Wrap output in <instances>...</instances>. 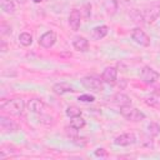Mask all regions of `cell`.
<instances>
[{"label":"cell","mask_w":160,"mask_h":160,"mask_svg":"<svg viewBox=\"0 0 160 160\" xmlns=\"http://www.w3.org/2000/svg\"><path fill=\"white\" fill-rule=\"evenodd\" d=\"M0 108H1V110L6 111L10 115L19 116L22 114V111L25 109V102L21 98H14L10 100H2Z\"/></svg>","instance_id":"obj_1"},{"label":"cell","mask_w":160,"mask_h":160,"mask_svg":"<svg viewBox=\"0 0 160 160\" xmlns=\"http://www.w3.org/2000/svg\"><path fill=\"white\" fill-rule=\"evenodd\" d=\"M120 114H121L125 119H128V120H130V121H141V120L145 119V114H144L142 111H140L139 109L131 106L130 104H129V105H122V106H120Z\"/></svg>","instance_id":"obj_2"},{"label":"cell","mask_w":160,"mask_h":160,"mask_svg":"<svg viewBox=\"0 0 160 160\" xmlns=\"http://www.w3.org/2000/svg\"><path fill=\"white\" fill-rule=\"evenodd\" d=\"M159 78H160V74L150 66H144L140 71V79L145 84H154L155 81L159 80Z\"/></svg>","instance_id":"obj_3"},{"label":"cell","mask_w":160,"mask_h":160,"mask_svg":"<svg viewBox=\"0 0 160 160\" xmlns=\"http://www.w3.org/2000/svg\"><path fill=\"white\" fill-rule=\"evenodd\" d=\"M81 85L85 89L92 90V91H101L102 90V80H100L96 76H85L81 79Z\"/></svg>","instance_id":"obj_4"},{"label":"cell","mask_w":160,"mask_h":160,"mask_svg":"<svg viewBox=\"0 0 160 160\" xmlns=\"http://www.w3.org/2000/svg\"><path fill=\"white\" fill-rule=\"evenodd\" d=\"M131 39L141 45V46H149L150 45V38L146 35V32L144 30H141L140 28H135L132 31H131Z\"/></svg>","instance_id":"obj_5"},{"label":"cell","mask_w":160,"mask_h":160,"mask_svg":"<svg viewBox=\"0 0 160 160\" xmlns=\"http://www.w3.org/2000/svg\"><path fill=\"white\" fill-rule=\"evenodd\" d=\"M159 14H160V8L158 5H152L148 9H145L144 11H141V18L145 22L150 24V22H152L158 19Z\"/></svg>","instance_id":"obj_6"},{"label":"cell","mask_w":160,"mask_h":160,"mask_svg":"<svg viewBox=\"0 0 160 160\" xmlns=\"http://www.w3.org/2000/svg\"><path fill=\"white\" fill-rule=\"evenodd\" d=\"M101 80L109 85H114L118 80V70L114 66L106 68L101 74Z\"/></svg>","instance_id":"obj_7"},{"label":"cell","mask_w":160,"mask_h":160,"mask_svg":"<svg viewBox=\"0 0 160 160\" xmlns=\"http://www.w3.org/2000/svg\"><path fill=\"white\" fill-rule=\"evenodd\" d=\"M0 128L4 132H15L19 130V125L6 116H0Z\"/></svg>","instance_id":"obj_8"},{"label":"cell","mask_w":160,"mask_h":160,"mask_svg":"<svg viewBox=\"0 0 160 160\" xmlns=\"http://www.w3.org/2000/svg\"><path fill=\"white\" fill-rule=\"evenodd\" d=\"M56 42V34L54 31H46L45 34H42L39 39V44L45 48V49H49L51 48L54 44Z\"/></svg>","instance_id":"obj_9"},{"label":"cell","mask_w":160,"mask_h":160,"mask_svg":"<svg viewBox=\"0 0 160 160\" xmlns=\"http://www.w3.org/2000/svg\"><path fill=\"white\" fill-rule=\"evenodd\" d=\"M80 22H81V12H80V10L72 9L70 15H69V25H70V28L74 31H76L80 28Z\"/></svg>","instance_id":"obj_10"},{"label":"cell","mask_w":160,"mask_h":160,"mask_svg":"<svg viewBox=\"0 0 160 160\" xmlns=\"http://www.w3.org/2000/svg\"><path fill=\"white\" fill-rule=\"evenodd\" d=\"M134 142H135V136H134V134H129V132L121 134L114 139V144L119 145V146H129Z\"/></svg>","instance_id":"obj_11"},{"label":"cell","mask_w":160,"mask_h":160,"mask_svg":"<svg viewBox=\"0 0 160 160\" xmlns=\"http://www.w3.org/2000/svg\"><path fill=\"white\" fill-rule=\"evenodd\" d=\"M28 109H29L31 112L40 114V112L44 111L45 104H44V101L40 100V99H30L29 102H28Z\"/></svg>","instance_id":"obj_12"},{"label":"cell","mask_w":160,"mask_h":160,"mask_svg":"<svg viewBox=\"0 0 160 160\" xmlns=\"http://www.w3.org/2000/svg\"><path fill=\"white\" fill-rule=\"evenodd\" d=\"M52 91L58 95H62V94H66V92H72L75 90L70 84H68L65 81H61V82H56L52 86Z\"/></svg>","instance_id":"obj_13"},{"label":"cell","mask_w":160,"mask_h":160,"mask_svg":"<svg viewBox=\"0 0 160 160\" xmlns=\"http://www.w3.org/2000/svg\"><path fill=\"white\" fill-rule=\"evenodd\" d=\"M72 45H74L75 50L82 51V52L84 51H88V49H89V41L84 36H76V38H74Z\"/></svg>","instance_id":"obj_14"},{"label":"cell","mask_w":160,"mask_h":160,"mask_svg":"<svg viewBox=\"0 0 160 160\" xmlns=\"http://www.w3.org/2000/svg\"><path fill=\"white\" fill-rule=\"evenodd\" d=\"M109 32V28L106 25H100V26H96L92 29V32H91V38L94 40H100L102 38H105Z\"/></svg>","instance_id":"obj_15"},{"label":"cell","mask_w":160,"mask_h":160,"mask_svg":"<svg viewBox=\"0 0 160 160\" xmlns=\"http://www.w3.org/2000/svg\"><path fill=\"white\" fill-rule=\"evenodd\" d=\"M112 100H114V102H115V104H118V105H120V106L131 104V101H130V98H129L128 95H125V94H121V92H119V94L114 95Z\"/></svg>","instance_id":"obj_16"},{"label":"cell","mask_w":160,"mask_h":160,"mask_svg":"<svg viewBox=\"0 0 160 160\" xmlns=\"http://www.w3.org/2000/svg\"><path fill=\"white\" fill-rule=\"evenodd\" d=\"M84 126H85V120L81 118V115L80 116L71 118V120H70V128H74L76 130H80Z\"/></svg>","instance_id":"obj_17"},{"label":"cell","mask_w":160,"mask_h":160,"mask_svg":"<svg viewBox=\"0 0 160 160\" xmlns=\"http://www.w3.org/2000/svg\"><path fill=\"white\" fill-rule=\"evenodd\" d=\"M1 9L6 14H14L15 11V4L12 0H1Z\"/></svg>","instance_id":"obj_18"},{"label":"cell","mask_w":160,"mask_h":160,"mask_svg":"<svg viewBox=\"0 0 160 160\" xmlns=\"http://www.w3.org/2000/svg\"><path fill=\"white\" fill-rule=\"evenodd\" d=\"M19 42L24 46H30L32 44V36L29 32H21L19 35Z\"/></svg>","instance_id":"obj_19"},{"label":"cell","mask_w":160,"mask_h":160,"mask_svg":"<svg viewBox=\"0 0 160 160\" xmlns=\"http://www.w3.org/2000/svg\"><path fill=\"white\" fill-rule=\"evenodd\" d=\"M65 112H66V115H68L69 118H75V116H80V115H81V110H80L78 106H75V105L68 106Z\"/></svg>","instance_id":"obj_20"},{"label":"cell","mask_w":160,"mask_h":160,"mask_svg":"<svg viewBox=\"0 0 160 160\" xmlns=\"http://www.w3.org/2000/svg\"><path fill=\"white\" fill-rule=\"evenodd\" d=\"M148 129H149V134L151 136H158L160 134V126L156 122H150L149 126H148Z\"/></svg>","instance_id":"obj_21"},{"label":"cell","mask_w":160,"mask_h":160,"mask_svg":"<svg viewBox=\"0 0 160 160\" xmlns=\"http://www.w3.org/2000/svg\"><path fill=\"white\" fill-rule=\"evenodd\" d=\"M79 100L82 102H92V101H95V96L89 95V94H82L79 96Z\"/></svg>","instance_id":"obj_22"},{"label":"cell","mask_w":160,"mask_h":160,"mask_svg":"<svg viewBox=\"0 0 160 160\" xmlns=\"http://www.w3.org/2000/svg\"><path fill=\"white\" fill-rule=\"evenodd\" d=\"M0 30H1V35H9V34H11V28L9 25H6L5 22L1 24Z\"/></svg>","instance_id":"obj_23"},{"label":"cell","mask_w":160,"mask_h":160,"mask_svg":"<svg viewBox=\"0 0 160 160\" xmlns=\"http://www.w3.org/2000/svg\"><path fill=\"white\" fill-rule=\"evenodd\" d=\"M94 155L95 156H100V158H106L108 156V151L105 149H102V148H99V149H96L94 151Z\"/></svg>","instance_id":"obj_24"},{"label":"cell","mask_w":160,"mask_h":160,"mask_svg":"<svg viewBox=\"0 0 160 160\" xmlns=\"http://www.w3.org/2000/svg\"><path fill=\"white\" fill-rule=\"evenodd\" d=\"M130 0H114V4L116 8H121V6H125L129 4Z\"/></svg>","instance_id":"obj_25"},{"label":"cell","mask_w":160,"mask_h":160,"mask_svg":"<svg viewBox=\"0 0 160 160\" xmlns=\"http://www.w3.org/2000/svg\"><path fill=\"white\" fill-rule=\"evenodd\" d=\"M158 101H159V98H156V96H151V98H148L146 99V104H149L151 106H154Z\"/></svg>","instance_id":"obj_26"},{"label":"cell","mask_w":160,"mask_h":160,"mask_svg":"<svg viewBox=\"0 0 160 160\" xmlns=\"http://www.w3.org/2000/svg\"><path fill=\"white\" fill-rule=\"evenodd\" d=\"M18 1H19V2H20V4H25V2H26V1H28V0H18Z\"/></svg>","instance_id":"obj_27"},{"label":"cell","mask_w":160,"mask_h":160,"mask_svg":"<svg viewBox=\"0 0 160 160\" xmlns=\"http://www.w3.org/2000/svg\"><path fill=\"white\" fill-rule=\"evenodd\" d=\"M32 1H34V2H35V4H39V2H41V1H42V0H32Z\"/></svg>","instance_id":"obj_28"}]
</instances>
